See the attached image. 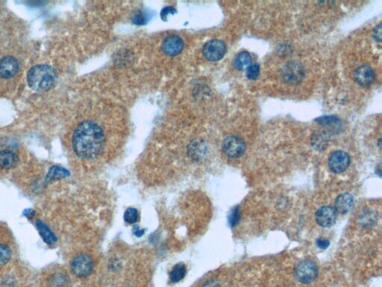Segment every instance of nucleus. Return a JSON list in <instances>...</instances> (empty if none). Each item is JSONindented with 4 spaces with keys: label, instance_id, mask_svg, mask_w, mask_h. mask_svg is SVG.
<instances>
[{
    "label": "nucleus",
    "instance_id": "nucleus-1",
    "mask_svg": "<svg viewBox=\"0 0 382 287\" xmlns=\"http://www.w3.org/2000/svg\"><path fill=\"white\" fill-rule=\"evenodd\" d=\"M105 139V133L100 126L92 121H85L74 131L73 148L81 159H95L102 151Z\"/></svg>",
    "mask_w": 382,
    "mask_h": 287
},
{
    "label": "nucleus",
    "instance_id": "nucleus-2",
    "mask_svg": "<svg viewBox=\"0 0 382 287\" xmlns=\"http://www.w3.org/2000/svg\"><path fill=\"white\" fill-rule=\"evenodd\" d=\"M56 80V71L49 65H35L27 74L28 84L35 91H48L55 85Z\"/></svg>",
    "mask_w": 382,
    "mask_h": 287
},
{
    "label": "nucleus",
    "instance_id": "nucleus-3",
    "mask_svg": "<svg viewBox=\"0 0 382 287\" xmlns=\"http://www.w3.org/2000/svg\"><path fill=\"white\" fill-rule=\"evenodd\" d=\"M281 76L289 85H297L305 78V68L299 62H287L281 71Z\"/></svg>",
    "mask_w": 382,
    "mask_h": 287
},
{
    "label": "nucleus",
    "instance_id": "nucleus-4",
    "mask_svg": "<svg viewBox=\"0 0 382 287\" xmlns=\"http://www.w3.org/2000/svg\"><path fill=\"white\" fill-rule=\"evenodd\" d=\"M223 152L231 159L241 157L246 150L244 141L237 136H230L225 139L223 142Z\"/></svg>",
    "mask_w": 382,
    "mask_h": 287
},
{
    "label": "nucleus",
    "instance_id": "nucleus-5",
    "mask_svg": "<svg viewBox=\"0 0 382 287\" xmlns=\"http://www.w3.org/2000/svg\"><path fill=\"white\" fill-rule=\"evenodd\" d=\"M317 266L314 262L305 260L300 262L295 269V275L299 282L302 283H310L317 277Z\"/></svg>",
    "mask_w": 382,
    "mask_h": 287
},
{
    "label": "nucleus",
    "instance_id": "nucleus-6",
    "mask_svg": "<svg viewBox=\"0 0 382 287\" xmlns=\"http://www.w3.org/2000/svg\"><path fill=\"white\" fill-rule=\"evenodd\" d=\"M93 268L94 262L88 254H79L71 262V270L79 277H88L92 272Z\"/></svg>",
    "mask_w": 382,
    "mask_h": 287
},
{
    "label": "nucleus",
    "instance_id": "nucleus-7",
    "mask_svg": "<svg viewBox=\"0 0 382 287\" xmlns=\"http://www.w3.org/2000/svg\"><path fill=\"white\" fill-rule=\"evenodd\" d=\"M203 55L210 62H218L224 57L226 46L224 42L214 39L208 41L203 46Z\"/></svg>",
    "mask_w": 382,
    "mask_h": 287
},
{
    "label": "nucleus",
    "instance_id": "nucleus-8",
    "mask_svg": "<svg viewBox=\"0 0 382 287\" xmlns=\"http://www.w3.org/2000/svg\"><path fill=\"white\" fill-rule=\"evenodd\" d=\"M350 164L349 154L342 150H337L331 154L329 159V168L334 173L341 174L344 172Z\"/></svg>",
    "mask_w": 382,
    "mask_h": 287
},
{
    "label": "nucleus",
    "instance_id": "nucleus-9",
    "mask_svg": "<svg viewBox=\"0 0 382 287\" xmlns=\"http://www.w3.org/2000/svg\"><path fill=\"white\" fill-rule=\"evenodd\" d=\"M184 46V41L181 37L172 35H169L163 41L161 49L166 55L175 56L182 52Z\"/></svg>",
    "mask_w": 382,
    "mask_h": 287
},
{
    "label": "nucleus",
    "instance_id": "nucleus-10",
    "mask_svg": "<svg viewBox=\"0 0 382 287\" xmlns=\"http://www.w3.org/2000/svg\"><path fill=\"white\" fill-rule=\"evenodd\" d=\"M316 221L323 227H330L335 224L337 219V212L332 206H323L316 212Z\"/></svg>",
    "mask_w": 382,
    "mask_h": 287
},
{
    "label": "nucleus",
    "instance_id": "nucleus-11",
    "mask_svg": "<svg viewBox=\"0 0 382 287\" xmlns=\"http://www.w3.org/2000/svg\"><path fill=\"white\" fill-rule=\"evenodd\" d=\"M19 63L16 59L6 56L0 60V77L9 79L18 74Z\"/></svg>",
    "mask_w": 382,
    "mask_h": 287
},
{
    "label": "nucleus",
    "instance_id": "nucleus-12",
    "mask_svg": "<svg viewBox=\"0 0 382 287\" xmlns=\"http://www.w3.org/2000/svg\"><path fill=\"white\" fill-rule=\"evenodd\" d=\"M354 77L355 81L360 85L368 87L375 81V75L373 70L370 67L362 65L355 70Z\"/></svg>",
    "mask_w": 382,
    "mask_h": 287
},
{
    "label": "nucleus",
    "instance_id": "nucleus-13",
    "mask_svg": "<svg viewBox=\"0 0 382 287\" xmlns=\"http://www.w3.org/2000/svg\"><path fill=\"white\" fill-rule=\"evenodd\" d=\"M335 210L341 214L348 213L353 208V197L349 193L340 195L335 203Z\"/></svg>",
    "mask_w": 382,
    "mask_h": 287
},
{
    "label": "nucleus",
    "instance_id": "nucleus-14",
    "mask_svg": "<svg viewBox=\"0 0 382 287\" xmlns=\"http://www.w3.org/2000/svg\"><path fill=\"white\" fill-rule=\"evenodd\" d=\"M19 158L15 152L4 150L0 151V167L4 169H12L16 167Z\"/></svg>",
    "mask_w": 382,
    "mask_h": 287
},
{
    "label": "nucleus",
    "instance_id": "nucleus-15",
    "mask_svg": "<svg viewBox=\"0 0 382 287\" xmlns=\"http://www.w3.org/2000/svg\"><path fill=\"white\" fill-rule=\"evenodd\" d=\"M37 229H38L39 234H40V237L43 239L44 243L46 244L52 246V245L55 244L57 242V237H55V234H53L50 228L46 225L43 221L38 220L36 221Z\"/></svg>",
    "mask_w": 382,
    "mask_h": 287
},
{
    "label": "nucleus",
    "instance_id": "nucleus-16",
    "mask_svg": "<svg viewBox=\"0 0 382 287\" xmlns=\"http://www.w3.org/2000/svg\"><path fill=\"white\" fill-rule=\"evenodd\" d=\"M70 171L67 170L65 167H60V166H52L49 168V171H48L47 175H46V178H45V182L46 184H50V183L54 182L55 181H58V180L63 179V178H68L70 176Z\"/></svg>",
    "mask_w": 382,
    "mask_h": 287
},
{
    "label": "nucleus",
    "instance_id": "nucleus-17",
    "mask_svg": "<svg viewBox=\"0 0 382 287\" xmlns=\"http://www.w3.org/2000/svg\"><path fill=\"white\" fill-rule=\"evenodd\" d=\"M317 122L327 128L329 133H335L336 132H339L342 127V124L340 119L334 116H326V117L321 118L317 119Z\"/></svg>",
    "mask_w": 382,
    "mask_h": 287
},
{
    "label": "nucleus",
    "instance_id": "nucleus-18",
    "mask_svg": "<svg viewBox=\"0 0 382 287\" xmlns=\"http://www.w3.org/2000/svg\"><path fill=\"white\" fill-rule=\"evenodd\" d=\"M71 280L67 274L63 273H56L49 278L48 287H70Z\"/></svg>",
    "mask_w": 382,
    "mask_h": 287
},
{
    "label": "nucleus",
    "instance_id": "nucleus-19",
    "mask_svg": "<svg viewBox=\"0 0 382 287\" xmlns=\"http://www.w3.org/2000/svg\"><path fill=\"white\" fill-rule=\"evenodd\" d=\"M329 144L327 135L322 132H316L311 137V144L316 150H324Z\"/></svg>",
    "mask_w": 382,
    "mask_h": 287
},
{
    "label": "nucleus",
    "instance_id": "nucleus-20",
    "mask_svg": "<svg viewBox=\"0 0 382 287\" xmlns=\"http://www.w3.org/2000/svg\"><path fill=\"white\" fill-rule=\"evenodd\" d=\"M251 64V57L250 54L247 52H241L234 59L233 65L234 68L238 71H243V70L247 69Z\"/></svg>",
    "mask_w": 382,
    "mask_h": 287
},
{
    "label": "nucleus",
    "instance_id": "nucleus-21",
    "mask_svg": "<svg viewBox=\"0 0 382 287\" xmlns=\"http://www.w3.org/2000/svg\"><path fill=\"white\" fill-rule=\"evenodd\" d=\"M189 154L195 160H200L206 153V147L203 143L194 142L189 147Z\"/></svg>",
    "mask_w": 382,
    "mask_h": 287
},
{
    "label": "nucleus",
    "instance_id": "nucleus-22",
    "mask_svg": "<svg viewBox=\"0 0 382 287\" xmlns=\"http://www.w3.org/2000/svg\"><path fill=\"white\" fill-rule=\"evenodd\" d=\"M187 270L183 263H180L172 268L170 273V280L172 283H178L185 277Z\"/></svg>",
    "mask_w": 382,
    "mask_h": 287
},
{
    "label": "nucleus",
    "instance_id": "nucleus-23",
    "mask_svg": "<svg viewBox=\"0 0 382 287\" xmlns=\"http://www.w3.org/2000/svg\"><path fill=\"white\" fill-rule=\"evenodd\" d=\"M12 257V251L9 246L0 244V266L9 263Z\"/></svg>",
    "mask_w": 382,
    "mask_h": 287
},
{
    "label": "nucleus",
    "instance_id": "nucleus-24",
    "mask_svg": "<svg viewBox=\"0 0 382 287\" xmlns=\"http://www.w3.org/2000/svg\"><path fill=\"white\" fill-rule=\"evenodd\" d=\"M139 214L135 208H129L124 213V220L130 224H134L138 221Z\"/></svg>",
    "mask_w": 382,
    "mask_h": 287
},
{
    "label": "nucleus",
    "instance_id": "nucleus-25",
    "mask_svg": "<svg viewBox=\"0 0 382 287\" xmlns=\"http://www.w3.org/2000/svg\"><path fill=\"white\" fill-rule=\"evenodd\" d=\"M133 20V23L138 26H141V25H145L146 23H148L149 20H150V16H149L148 13L144 11H138V12H135L134 16L132 18Z\"/></svg>",
    "mask_w": 382,
    "mask_h": 287
},
{
    "label": "nucleus",
    "instance_id": "nucleus-26",
    "mask_svg": "<svg viewBox=\"0 0 382 287\" xmlns=\"http://www.w3.org/2000/svg\"><path fill=\"white\" fill-rule=\"evenodd\" d=\"M260 75V65L258 63H251L246 69V77L251 80H256Z\"/></svg>",
    "mask_w": 382,
    "mask_h": 287
},
{
    "label": "nucleus",
    "instance_id": "nucleus-27",
    "mask_svg": "<svg viewBox=\"0 0 382 287\" xmlns=\"http://www.w3.org/2000/svg\"><path fill=\"white\" fill-rule=\"evenodd\" d=\"M240 220V212L239 207H235L232 209L229 215V221L231 227H234L238 224Z\"/></svg>",
    "mask_w": 382,
    "mask_h": 287
},
{
    "label": "nucleus",
    "instance_id": "nucleus-28",
    "mask_svg": "<svg viewBox=\"0 0 382 287\" xmlns=\"http://www.w3.org/2000/svg\"><path fill=\"white\" fill-rule=\"evenodd\" d=\"M375 221V214L371 211H367L361 216V223L363 226H370Z\"/></svg>",
    "mask_w": 382,
    "mask_h": 287
},
{
    "label": "nucleus",
    "instance_id": "nucleus-29",
    "mask_svg": "<svg viewBox=\"0 0 382 287\" xmlns=\"http://www.w3.org/2000/svg\"><path fill=\"white\" fill-rule=\"evenodd\" d=\"M316 246L321 249H326L330 246V242L326 239H318L316 242Z\"/></svg>",
    "mask_w": 382,
    "mask_h": 287
},
{
    "label": "nucleus",
    "instance_id": "nucleus-30",
    "mask_svg": "<svg viewBox=\"0 0 382 287\" xmlns=\"http://www.w3.org/2000/svg\"><path fill=\"white\" fill-rule=\"evenodd\" d=\"M175 12H176V11H175V9H174V8H165V9H163L162 12H161V18H162V19H166L169 15H173Z\"/></svg>",
    "mask_w": 382,
    "mask_h": 287
},
{
    "label": "nucleus",
    "instance_id": "nucleus-31",
    "mask_svg": "<svg viewBox=\"0 0 382 287\" xmlns=\"http://www.w3.org/2000/svg\"><path fill=\"white\" fill-rule=\"evenodd\" d=\"M373 37L375 38V41L378 42L381 41V25L378 24L376 27L375 28L373 31Z\"/></svg>",
    "mask_w": 382,
    "mask_h": 287
},
{
    "label": "nucleus",
    "instance_id": "nucleus-32",
    "mask_svg": "<svg viewBox=\"0 0 382 287\" xmlns=\"http://www.w3.org/2000/svg\"><path fill=\"white\" fill-rule=\"evenodd\" d=\"M202 287H220V283L215 280H208Z\"/></svg>",
    "mask_w": 382,
    "mask_h": 287
},
{
    "label": "nucleus",
    "instance_id": "nucleus-33",
    "mask_svg": "<svg viewBox=\"0 0 382 287\" xmlns=\"http://www.w3.org/2000/svg\"><path fill=\"white\" fill-rule=\"evenodd\" d=\"M35 212L33 210V209H25L24 212H23V215H25V216L27 217V218H32V217L35 215Z\"/></svg>",
    "mask_w": 382,
    "mask_h": 287
},
{
    "label": "nucleus",
    "instance_id": "nucleus-34",
    "mask_svg": "<svg viewBox=\"0 0 382 287\" xmlns=\"http://www.w3.org/2000/svg\"><path fill=\"white\" fill-rule=\"evenodd\" d=\"M133 231H134L135 235L138 237H142L144 234V231H145L144 229H140L139 226H135Z\"/></svg>",
    "mask_w": 382,
    "mask_h": 287
}]
</instances>
